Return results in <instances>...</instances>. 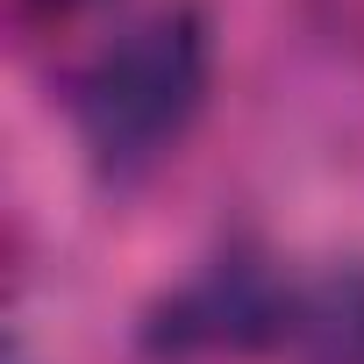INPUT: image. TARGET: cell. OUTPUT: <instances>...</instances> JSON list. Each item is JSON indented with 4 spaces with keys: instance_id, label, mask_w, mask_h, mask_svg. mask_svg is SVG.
I'll use <instances>...</instances> for the list:
<instances>
[{
    "instance_id": "cell-2",
    "label": "cell",
    "mask_w": 364,
    "mask_h": 364,
    "mask_svg": "<svg viewBox=\"0 0 364 364\" xmlns=\"http://www.w3.org/2000/svg\"><path fill=\"white\" fill-rule=\"evenodd\" d=\"M272 350L293 364H364V264L286 279Z\"/></svg>"
},
{
    "instance_id": "cell-1",
    "label": "cell",
    "mask_w": 364,
    "mask_h": 364,
    "mask_svg": "<svg viewBox=\"0 0 364 364\" xmlns=\"http://www.w3.org/2000/svg\"><path fill=\"white\" fill-rule=\"evenodd\" d=\"M208 100V22L193 8H157L107 36L72 79V129L107 186L136 178L178 150Z\"/></svg>"
}]
</instances>
